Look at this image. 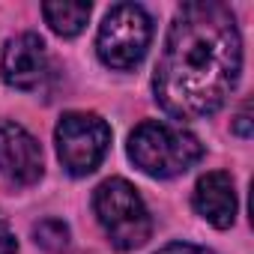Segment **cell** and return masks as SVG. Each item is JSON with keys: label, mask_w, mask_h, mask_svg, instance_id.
Wrapping results in <instances>:
<instances>
[{"label": "cell", "mask_w": 254, "mask_h": 254, "mask_svg": "<svg viewBox=\"0 0 254 254\" xmlns=\"http://www.w3.org/2000/svg\"><path fill=\"white\" fill-rule=\"evenodd\" d=\"M242 69L236 18L221 3H183L156 66L153 93L165 114L200 120L233 93Z\"/></svg>", "instance_id": "cell-1"}, {"label": "cell", "mask_w": 254, "mask_h": 254, "mask_svg": "<svg viewBox=\"0 0 254 254\" xmlns=\"http://www.w3.org/2000/svg\"><path fill=\"white\" fill-rule=\"evenodd\" d=\"M203 156L200 141L183 126L147 120L129 135V159L150 177L171 180L186 174Z\"/></svg>", "instance_id": "cell-2"}, {"label": "cell", "mask_w": 254, "mask_h": 254, "mask_svg": "<svg viewBox=\"0 0 254 254\" xmlns=\"http://www.w3.org/2000/svg\"><path fill=\"white\" fill-rule=\"evenodd\" d=\"M93 209L117 251H135L150 239V212L132 183L120 177L105 180L93 194Z\"/></svg>", "instance_id": "cell-3"}, {"label": "cell", "mask_w": 254, "mask_h": 254, "mask_svg": "<svg viewBox=\"0 0 254 254\" xmlns=\"http://www.w3.org/2000/svg\"><path fill=\"white\" fill-rule=\"evenodd\" d=\"M153 39V18L138 3H117L108 9L99 36L96 51L99 60L111 69H132L144 60Z\"/></svg>", "instance_id": "cell-4"}, {"label": "cell", "mask_w": 254, "mask_h": 254, "mask_svg": "<svg viewBox=\"0 0 254 254\" xmlns=\"http://www.w3.org/2000/svg\"><path fill=\"white\" fill-rule=\"evenodd\" d=\"M54 141H57V156L63 168L72 177H87L102 165L111 147V129L99 114L72 111L60 117Z\"/></svg>", "instance_id": "cell-5"}, {"label": "cell", "mask_w": 254, "mask_h": 254, "mask_svg": "<svg viewBox=\"0 0 254 254\" xmlns=\"http://www.w3.org/2000/svg\"><path fill=\"white\" fill-rule=\"evenodd\" d=\"M45 171L39 141L18 123L0 120V177L12 186H33Z\"/></svg>", "instance_id": "cell-6"}, {"label": "cell", "mask_w": 254, "mask_h": 254, "mask_svg": "<svg viewBox=\"0 0 254 254\" xmlns=\"http://www.w3.org/2000/svg\"><path fill=\"white\" fill-rule=\"evenodd\" d=\"M0 75L15 90H36L48 75V51L36 33L12 36L0 57Z\"/></svg>", "instance_id": "cell-7"}, {"label": "cell", "mask_w": 254, "mask_h": 254, "mask_svg": "<svg viewBox=\"0 0 254 254\" xmlns=\"http://www.w3.org/2000/svg\"><path fill=\"white\" fill-rule=\"evenodd\" d=\"M194 209L212 227H218V230L230 227L236 218V186H233L230 174H224V171L203 174L194 186Z\"/></svg>", "instance_id": "cell-8"}, {"label": "cell", "mask_w": 254, "mask_h": 254, "mask_svg": "<svg viewBox=\"0 0 254 254\" xmlns=\"http://www.w3.org/2000/svg\"><path fill=\"white\" fill-rule=\"evenodd\" d=\"M42 15H45V24L63 36V39H72L84 30L87 18H90V3H72V0H60V3H42Z\"/></svg>", "instance_id": "cell-9"}, {"label": "cell", "mask_w": 254, "mask_h": 254, "mask_svg": "<svg viewBox=\"0 0 254 254\" xmlns=\"http://www.w3.org/2000/svg\"><path fill=\"white\" fill-rule=\"evenodd\" d=\"M33 239H36L39 248H45L51 254H60V251L69 248V227L60 218H42L33 227Z\"/></svg>", "instance_id": "cell-10"}, {"label": "cell", "mask_w": 254, "mask_h": 254, "mask_svg": "<svg viewBox=\"0 0 254 254\" xmlns=\"http://www.w3.org/2000/svg\"><path fill=\"white\" fill-rule=\"evenodd\" d=\"M156 254H215V251H209L203 245H194V242H171Z\"/></svg>", "instance_id": "cell-11"}, {"label": "cell", "mask_w": 254, "mask_h": 254, "mask_svg": "<svg viewBox=\"0 0 254 254\" xmlns=\"http://www.w3.org/2000/svg\"><path fill=\"white\" fill-rule=\"evenodd\" d=\"M0 254H18V242H15V233L9 230L6 218L0 215Z\"/></svg>", "instance_id": "cell-12"}, {"label": "cell", "mask_w": 254, "mask_h": 254, "mask_svg": "<svg viewBox=\"0 0 254 254\" xmlns=\"http://www.w3.org/2000/svg\"><path fill=\"white\" fill-rule=\"evenodd\" d=\"M233 132L239 135V138H248L251 135V117H248V105L236 114V123H233Z\"/></svg>", "instance_id": "cell-13"}]
</instances>
